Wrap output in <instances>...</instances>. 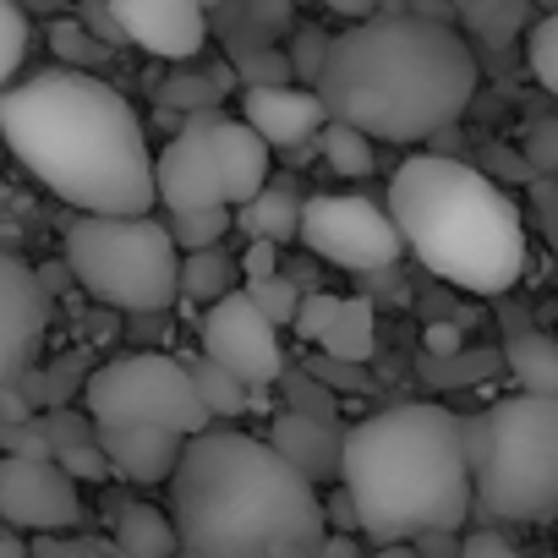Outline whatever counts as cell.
<instances>
[{
  "mask_svg": "<svg viewBox=\"0 0 558 558\" xmlns=\"http://www.w3.org/2000/svg\"><path fill=\"white\" fill-rule=\"evenodd\" d=\"M110 17L121 23L126 45L159 61H192L208 45L203 0H110Z\"/></svg>",
  "mask_w": 558,
  "mask_h": 558,
  "instance_id": "cell-14",
  "label": "cell"
},
{
  "mask_svg": "<svg viewBox=\"0 0 558 558\" xmlns=\"http://www.w3.org/2000/svg\"><path fill=\"white\" fill-rule=\"evenodd\" d=\"M241 279V257H230L225 246H203V252H181V296L214 307L219 296L235 291Z\"/></svg>",
  "mask_w": 558,
  "mask_h": 558,
  "instance_id": "cell-22",
  "label": "cell"
},
{
  "mask_svg": "<svg viewBox=\"0 0 558 558\" xmlns=\"http://www.w3.org/2000/svg\"><path fill=\"white\" fill-rule=\"evenodd\" d=\"M175 558H197V553H175Z\"/></svg>",
  "mask_w": 558,
  "mask_h": 558,
  "instance_id": "cell-52",
  "label": "cell"
},
{
  "mask_svg": "<svg viewBox=\"0 0 558 558\" xmlns=\"http://www.w3.org/2000/svg\"><path fill=\"white\" fill-rule=\"evenodd\" d=\"M241 121L268 143V148H302L329 126V110L318 99V88H296V83H252L241 94Z\"/></svg>",
  "mask_w": 558,
  "mask_h": 558,
  "instance_id": "cell-15",
  "label": "cell"
},
{
  "mask_svg": "<svg viewBox=\"0 0 558 558\" xmlns=\"http://www.w3.org/2000/svg\"><path fill=\"white\" fill-rule=\"evenodd\" d=\"M318 148H324V165L340 170V175H367L373 170V137L345 126V121H329L318 132Z\"/></svg>",
  "mask_w": 558,
  "mask_h": 558,
  "instance_id": "cell-26",
  "label": "cell"
},
{
  "mask_svg": "<svg viewBox=\"0 0 558 558\" xmlns=\"http://www.w3.org/2000/svg\"><path fill=\"white\" fill-rule=\"evenodd\" d=\"M340 487L356 504L362 531L416 542L427 531H465L471 520V454L465 422L444 405H389L345 427Z\"/></svg>",
  "mask_w": 558,
  "mask_h": 558,
  "instance_id": "cell-4",
  "label": "cell"
},
{
  "mask_svg": "<svg viewBox=\"0 0 558 558\" xmlns=\"http://www.w3.org/2000/svg\"><path fill=\"white\" fill-rule=\"evenodd\" d=\"M83 28L99 39V45H126L121 39V23L110 17V7H88V17H83Z\"/></svg>",
  "mask_w": 558,
  "mask_h": 558,
  "instance_id": "cell-43",
  "label": "cell"
},
{
  "mask_svg": "<svg viewBox=\"0 0 558 558\" xmlns=\"http://www.w3.org/2000/svg\"><path fill=\"white\" fill-rule=\"evenodd\" d=\"M335 313H340V296H329V291L302 296V307H296V335H302V340H318V335L335 324Z\"/></svg>",
  "mask_w": 558,
  "mask_h": 558,
  "instance_id": "cell-36",
  "label": "cell"
},
{
  "mask_svg": "<svg viewBox=\"0 0 558 558\" xmlns=\"http://www.w3.org/2000/svg\"><path fill=\"white\" fill-rule=\"evenodd\" d=\"M17 422H34V400H28L23 384L0 389V427H17Z\"/></svg>",
  "mask_w": 558,
  "mask_h": 558,
  "instance_id": "cell-41",
  "label": "cell"
},
{
  "mask_svg": "<svg viewBox=\"0 0 558 558\" xmlns=\"http://www.w3.org/2000/svg\"><path fill=\"white\" fill-rule=\"evenodd\" d=\"M373 558H422V553H416L411 542H389V547H378Z\"/></svg>",
  "mask_w": 558,
  "mask_h": 558,
  "instance_id": "cell-49",
  "label": "cell"
},
{
  "mask_svg": "<svg viewBox=\"0 0 558 558\" xmlns=\"http://www.w3.org/2000/svg\"><path fill=\"white\" fill-rule=\"evenodd\" d=\"M241 274H246V286H257V279H274V274H279V246H274V241H246Z\"/></svg>",
  "mask_w": 558,
  "mask_h": 558,
  "instance_id": "cell-40",
  "label": "cell"
},
{
  "mask_svg": "<svg viewBox=\"0 0 558 558\" xmlns=\"http://www.w3.org/2000/svg\"><path fill=\"white\" fill-rule=\"evenodd\" d=\"M170 225V241L181 252H203V246H219L230 230H235V208H197V214H165Z\"/></svg>",
  "mask_w": 558,
  "mask_h": 558,
  "instance_id": "cell-27",
  "label": "cell"
},
{
  "mask_svg": "<svg viewBox=\"0 0 558 558\" xmlns=\"http://www.w3.org/2000/svg\"><path fill=\"white\" fill-rule=\"evenodd\" d=\"M460 531H427V536H416L411 547L422 553V558H460V542H454Z\"/></svg>",
  "mask_w": 558,
  "mask_h": 558,
  "instance_id": "cell-44",
  "label": "cell"
},
{
  "mask_svg": "<svg viewBox=\"0 0 558 558\" xmlns=\"http://www.w3.org/2000/svg\"><path fill=\"white\" fill-rule=\"evenodd\" d=\"M313 373L318 378H329V389H340V395H362V389H373V378L356 367V362H335V356H318L313 362Z\"/></svg>",
  "mask_w": 558,
  "mask_h": 558,
  "instance_id": "cell-38",
  "label": "cell"
},
{
  "mask_svg": "<svg viewBox=\"0 0 558 558\" xmlns=\"http://www.w3.org/2000/svg\"><path fill=\"white\" fill-rule=\"evenodd\" d=\"M192 367V378H197V395H203V405H208V416L219 422V416H241L252 400H257V389H246L241 378H230L225 367H214L208 356H197V362H186Z\"/></svg>",
  "mask_w": 558,
  "mask_h": 558,
  "instance_id": "cell-25",
  "label": "cell"
},
{
  "mask_svg": "<svg viewBox=\"0 0 558 558\" xmlns=\"http://www.w3.org/2000/svg\"><path fill=\"white\" fill-rule=\"evenodd\" d=\"M0 143L83 214H154V148L137 110L94 72L50 66L0 94Z\"/></svg>",
  "mask_w": 558,
  "mask_h": 558,
  "instance_id": "cell-1",
  "label": "cell"
},
{
  "mask_svg": "<svg viewBox=\"0 0 558 558\" xmlns=\"http://www.w3.org/2000/svg\"><path fill=\"white\" fill-rule=\"evenodd\" d=\"M296 61H302V77H313L318 83V72H324V56H329V39L324 34H313V28H302V39H296Z\"/></svg>",
  "mask_w": 558,
  "mask_h": 558,
  "instance_id": "cell-42",
  "label": "cell"
},
{
  "mask_svg": "<svg viewBox=\"0 0 558 558\" xmlns=\"http://www.w3.org/2000/svg\"><path fill=\"white\" fill-rule=\"evenodd\" d=\"M214 148V165H219V181H225V203L241 208L252 203L263 186H268V143L246 126V121H230V116H214V110H197L192 116Z\"/></svg>",
  "mask_w": 558,
  "mask_h": 558,
  "instance_id": "cell-16",
  "label": "cell"
},
{
  "mask_svg": "<svg viewBox=\"0 0 558 558\" xmlns=\"http://www.w3.org/2000/svg\"><path fill=\"white\" fill-rule=\"evenodd\" d=\"M83 411L99 427H165L181 438H197L214 427L192 367L175 356H159V351L121 356V362H105L99 373H88Z\"/></svg>",
  "mask_w": 558,
  "mask_h": 558,
  "instance_id": "cell-8",
  "label": "cell"
},
{
  "mask_svg": "<svg viewBox=\"0 0 558 558\" xmlns=\"http://www.w3.org/2000/svg\"><path fill=\"white\" fill-rule=\"evenodd\" d=\"M531 7H542V12H558V0H531Z\"/></svg>",
  "mask_w": 558,
  "mask_h": 558,
  "instance_id": "cell-50",
  "label": "cell"
},
{
  "mask_svg": "<svg viewBox=\"0 0 558 558\" xmlns=\"http://www.w3.org/2000/svg\"><path fill=\"white\" fill-rule=\"evenodd\" d=\"M116 547L126 558H175L181 553V536H175V520L154 504H121L116 509Z\"/></svg>",
  "mask_w": 558,
  "mask_h": 558,
  "instance_id": "cell-19",
  "label": "cell"
},
{
  "mask_svg": "<svg viewBox=\"0 0 558 558\" xmlns=\"http://www.w3.org/2000/svg\"><path fill=\"white\" fill-rule=\"evenodd\" d=\"M94 438L110 460V471H121L126 482H170L181 454H186V438L181 433H165V427H99L94 422Z\"/></svg>",
  "mask_w": 558,
  "mask_h": 558,
  "instance_id": "cell-17",
  "label": "cell"
},
{
  "mask_svg": "<svg viewBox=\"0 0 558 558\" xmlns=\"http://www.w3.org/2000/svg\"><path fill=\"white\" fill-rule=\"evenodd\" d=\"M471 520L487 531L558 514V400L509 395L465 422Z\"/></svg>",
  "mask_w": 558,
  "mask_h": 558,
  "instance_id": "cell-6",
  "label": "cell"
},
{
  "mask_svg": "<svg viewBox=\"0 0 558 558\" xmlns=\"http://www.w3.org/2000/svg\"><path fill=\"white\" fill-rule=\"evenodd\" d=\"M525 165L531 170H558V121H531L525 126Z\"/></svg>",
  "mask_w": 558,
  "mask_h": 558,
  "instance_id": "cell-37",
  "label": "cell"
},
{
  "mask_svg": "<svg viewBox=\"0 0 558 558\" xmlns=\"http://www.w3.org/2000/svg\"><path fill=\"white\" fill-rule=\"evenodd\" d=\"M471 39L504 50L520 28H531V0H449Z\"/></svg>",
  "mask_w": 558,
  "mask_h": 558,
  "instance_id": "cell-23",
  "label": "cell"
},
{
  "mask_svg": "<svg viewBox=\"0 0 558 558\" xmlns=\"http://www.w3.org/2000/svg\"><path fill=\"white\" fill-rule=\"evenodd\" d=\"M28 12L17 7V0H0V94L12 88L17 66L28 61Z\"/></svg>",
  "mask_w": 558,
  "mask_h": 558,
  "instance_id": "cell-29",
  "label": "cell"
},
{
  "mask_svg": "<svg viewBox=\"0 0 558 558\" xmlns=\"http://www.w3.org/2000/svg\"><path fill=\"white\" fill-rule=\"evenodd\" d=\"M389 219L405 252L444 286L498 296L525 274V225L514 197L465 159H405L389 181Z\"/></svg>",
  "mask_w": 558,
  "mask_h": 558,
  "instance_id": "cell-5",
  "label": "cell"
},
{
  "mask_svg": "<svg viewBox=\"0 0 558 558\" xmlns=\"http://www.w3.org/2000/svg\"><path fill=\"white\" fill-rule=\"evenodd\" d=\"M154 197L165 214H197V208H230L225 181L214 165V148L192 116H181V132L154 154Z\"/></svg>",
  "mask_w": 558,
  "mask_h": 558,
  "instance_id": "cell-13",
  "label": "cell"
},
{
  "mask_svg": "<svg viewBox=\"0 0 558 558\" xmlns=\"http://www.w3.org/2000/svg\"><path fill=\"white\" fill-rule=\"evenodd\" d=\"M460 558H525V553H520L514 542H504L498 531L482 525V531H471V536L460 542Z\"/></svg>",
  "mask_w": 558,
  "mask_h": 558,
  "instance_id": "cell-39",
  "label": "cell"
},
{
  "mask_svg": "<svg viewBox=\"0 0 558 558\" xmlns=\"http://www.w3.org/2000/svg\"><path fill=\"white\" fill-rule=\"evenodd\" d=\"M504 367L514 373L520 395H547L558 400V340L542 329H525L504 345Z\"/></svg>",
  "mask_w": 558,
  "mask_h": 558,
  "instance_id": "cell-20",
  "label": "cell"
},
{
  "mask_svg": "<svg viewBox=\"0 0 558 558\" xmlns=\"http://www.w3.org/2000/svg\"><path fill=\"white\" fill-rule=\"evenodd\" d=\"M235 230L246 241H274V246H286L291 235H302V203L291 192H279V186H263L252 203L235 208Z\"/></svg>",
  "mask_w": 558,
  "mask_h": 558,
  "instance_id": "cell-21",
  "label": "cell"
},
{
  "mask_svg": "<svg viewBox=\"0 0 558 558\" xmlns=\"http://www.w3.org/2000/svg\"><path fill=\"white\" fill-rule=\"evenodd\" d=\"M246 296L257 302V313L274 324V329H286V324H296V307H302V296H296V279H257V286H246Z\"/></svg>",
  "mask_w": 558,
  "mask_h": 558,
  "instance_id": "cell-32",
  "label": "cell"
},
{
  "mask_svg": "<svg viewBox=\"0 0 558 558\" xmlns=\"http://www.w3.org/2000/svg\"><path fill=\"white\" fill-rule=\"evenodd\" d=\"M170 520L181 553L197 558H318L329 536L318 487L241 427L186 438L170 476Z\"/></svg>",
  "mask_w": 558,
  "mask_h": 558,
  "instance_id": "cell-2",
  "label": "cell"
},
{
  "mask_svg": "<svg viewBox=\"0 0 558 558\" xmlns=\"http://www.w3.org/2000/svg\"><path fill=\"white\" fill-rule=\"evenodd\" d=\"M324 514H329V525H340V531H362L356 504H351V493H345V487H340L335 498H324Z\"/></svg>",
  "mask_w": 558,
  "mask_h": 558,
  "instance_id": "cell-45",
  "label": "cell"
},
{
  "mask_svg": "<svg viewBox=\"0 0 558 558\" xmlns=\"http://www.w3.org/2000/svg\"><path fill=\"white\" fill-rule=\"evenodd\" d=\"M66 268L94 302L132 318L181 302V246L154 214H77L66 225Z\"/></svg>",
  "mask_w": 558,
  "mask_h": 558,
  "instance_id": "cell-7",
  "label": "cell"
},
{
  "mask_svg": "<svg viewBox=\"0 0 558 558\" xmlns=\"http://www.w3.org/2000/svg\"><path fill=\"white\" fill-rule=\"evenodd\" d=\"M329 12H340L345 23H367V17H378V0H324Z\"/></svg>",
  "mask_w": 558,
  "mask_h": 558,
  "instance_id": "cell-47",
  "label": "cell"
},
{
  "mask_svg": "<svg viewBox=\"0 0 558 558\" xmlns=\"http://www.w3.org/2000/svg\"><path fill=\"white\" fill-rule=\"evenodd\" d=\"M427 351L433 356H460V329L454 324H433L427 329Z\"/></svg>",
  "mask_w": 558,
  "mask_h": 558,
  "instance_id": "cell-46",
  "label": "cell"
},
{
  "mask_svg": "<svg viewBox=\"0 0 558 558\" xmlns=\"http://www.w3.org/2000/svg\"><path fill=\"white\" fill-rule=\"evenodd\" d=\"M525 66L547 94H558V12H542L525 28Z\"/></svg>",
  "mask_w": 558,
  "mask_h": 558,
  "instance_id": "cell-28",
  "label": "cell"
},
{
  "mask_svg": "<svg viewBox=\"0 0 558 558\" xmlns=\"http://www.w3.org/2000/svg\"><path fill=\"white\" fill-rule=\"evenodd\" d=\"M77 7H110V0H77Z\"/></svg>",
  "mask_w": 558,
  "mask_h": 558,
  "instance_id": "cell-51",
  "label": "cell"
},
{
  "mask_svg": "<svg viewBox=\"0 0 558 558\" xmlns=\"http://www.w3.org/2000/svg\"><path fill=\"white\" fill-rule=\"evenodd\" d=\"M56 465H61L72 482H105V476H110V460H105L99 438H94V444H72V449H61Z\"/></svg>",
  "mask_w": 558,
  "mask_h": 558,
  "instance_id": "cell-34",
  "label": "cell"
},
{
  "mask_svg": "<svg viewBox=\"0 0 558 558\" xmlns=\"http://www.w3.org/2000/svg\"><path fill=\"white\" fill-rule=\"evenodd\" d=\"M318 345H324V356H335V362H356V367H367V356H373V345H378L373 302H367V296L340 302V313H335V324L318 335Z\"/></svg>",
  "mask_w": 558,
  "mask_h": 558,
  "instance_id": "cell-24",
  "label": "cell"
},
{
  "mask_svg": "<svg viewBox=\"0 0 558 558\" xmlns=\"http://www.w3.org/2000/svg\"><path fill=\"white\" fill-rule=\"evenodd\" d=\"M39 427H45V438H50V449H56V454H61V449H72V444H94V416H88V411H72V405L45 411V416H39Z\"/></svg>",
  "mask_w": 558,
  "mask_h": 558,
  "instance_id": "cell-33",
  "label": "cell"
},
{
  "mask_svg": "<svg viewBox=\"0 0 558 558\" xmlns=\"http://www.w3.org/2000/svg\"><path fill=\"white\" fill-rule=\"evenodd\" d=\"M45 329H50L45 279L17 252H0V389H12V384L28 378Z\"/></svg>",
  "mask_w": 558,
  "mask_h": 558,
  "instance_id": "cell-12",
  "label": "cell"
},
{
  "mask_svg": "<svg viewBox=\"0 0 558 558\" xmlns=\"http://www.w3.org/2000/svg\"><path fill=\"white\" fill-rule=\"evenodd\" d=\"M50 50H56L72 72H88V66H99V61L110 56V45H99L83 23H56V28H50Z\"/></svg>",
  "mask_w": 558,
  "mask_h": 558,
  "instance_id": "cell-31",
  "label": "cell"
},
{
  "mask_svg": "<svg viewBox=\"0 0 558 558\" xmlns=\"http://www.w3.org/2000/svg\"><path fill=\"white\" fill-rule=\"evenodd\" d=\"M225 88H230L225 72H208V77H175V83H165L159 105H165V110H181V116H197V110H208Z\"/></svg>",
  "mask_w": 558,
  "mask_h": 558,
  "instance_id": "cell-30",
  "label": "cell"
},
{
  "mask_svg": "<svg viewBox=\"0 0 558 558\" xmlns=\"http://www.w3.org/2000/svg\"><path fill=\"white\" fill-rule=\"evenodd\" d=\"M476 77L471 39L454 23L378 12L329 39L313 88L329 121H345L373 143H422L465 116Z\"/></svg>",
  "mask_w": 558,
  "mask_h": 558,
  "instance_id": "cell-3",
  "label": "cell"
},
{
  "mask_svg": "<svg viewBox=\"0 0 558 558\" xmlns=\"http://www.w3.org/2000/svg\"><path fill=\"white\" fill-rule=\"evenodd\" d=\"M0 520L12 531L34 536H61L83 520L77 482L56 460H23V454H0Z\"/></svg>",
  "mask_w": 558,
  "mask_h": 558,
  "instance_id": "cell-11",
  "label": "cell"
},
{
  "mask_svg": "<svg viewBox=\"0 0 558 558\" xmlns=\"http://www.w3.org/2000/svg\"><path fill=\"white\" fill-rule=\"evenodd\" d=\"M0 558H34V553L23 547V536H12V531H0Z\"/></svg>",
  "mask_w": 558,
  "mask_h": 558,
  "instance_id": "cell-48",
  "label": "cell"
},
{
  "mask_svg": "<svg viewBox=\"0 0 558 558\" xmlns=\"http://www.w3.org/2000/svg\"><path fill=\"white\" fill-rule=\"evenodd\" d=\"M0 454H23V460H56L39 416L34 422H17V427H0Z\"/></svg>",
  "mask_w": 558,
  "mask_h": 558,
  "instance_id": "cell-35",
  "label": "cell"
},
{
  "mask_svg": "<svg viewBox=\"0 0 558 558\" xmlns=\"http://www.w3.org/2000/svg\"><path fill=\"white\" fill-rule=\"evenodd\" d=\"M197 345L214 367H225L230 378H241L246 389L263 395V384H274L286 373V351H279V329L257 313V302L246 291L219 296L214 307H203L197 318Z\"/></svg>",
  "mask_w": 558,
  "mask_h": 558,
  "instance_id": "cell-10",
  "label": "cell"
},
{
  "mask_svg": "<svg viewBox=\"0 0 558 558\" xmlns=\"http://www.w3.org/2000/svg\"><path fill=\"white\" fill-rule=\"evenodd\" d=\"M302 241H307V252H318L324 263H335L345 274H378V268L400 263V252H405L389 208L373 197H356V192L307 197L302 203Z\"/></svg>",
  "mask_w": 558,
  "mask_h": 558,
  "instance_id": "cell-9",
  "label": "cell"
},
{
  "mask_svg": "<svg viewBox=\"0 0 558 558\" xmlns=\"http://www.w3.org/2000/svg\"><path fill=\"white\" fill-rule=\"evenodd\" d=\"M268 444L286 454L313 487L324 482H340V454H345V433L335 416H307V411H286L274 416V433Z\"/></svg>",
  "mask_w": 558,
  "mask_h": 558,
  "instance_id": "cell-18",
  "label": "cell"
}]
</instances>
